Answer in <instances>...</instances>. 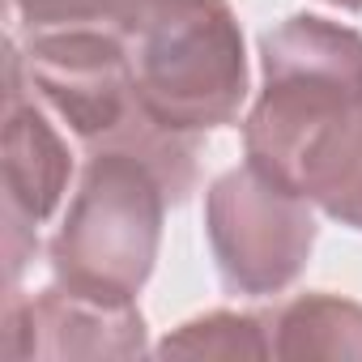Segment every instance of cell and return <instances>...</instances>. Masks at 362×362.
I'll list each match as a JSON object with an SVG mask.
<instances>
[{
    "label": "cell",
    "mask_w": 362,
    "mask_h": 362,
    "mask_svg": "<svg viewBox=\"0 0 362 362\" xmlns=\"http://www.w3.org/2000/svg\"><path fill=\"white\" fill-rule=\"evenodd\" d=\"M22 69L30 94L77 136L86 153H132L149 162L175 205L197 192L205 136L179 132L145 107L128 39L111 30L26 35Z\"/></svg>",
    "instance_id": "6da1fadb"
},
{
    "label": "cell",
    "mask_w": 362,
    "mask_h": 362,
    "mask_svg": "<svg viewBox=\"0 0 362 362\" xmlns=\"http://www.w3.org/2000/svg\"><path fill=\"white\" fill-rule=\"evenodd\" d=\"M170 205L149 162L132 153H86L69 209L47 243L52 277L77 294L136 303L153 277Z\"/></svg>",
    "instance_id": "7a4b0ae2"
},
{
    "label": "cell",
    "mask_w": 362,
    "mask_h": 362,
    "mask_svg": "<svg viewBox=\"0 0 362 362\" xmlns=\"http://www.w3.org/2000/svg\"><path fill=\"white\" fill-rule=\"evenodd\" d=\"M145 107L179 132H214L247 103V47L230 0H188L128 39Z\"/></svg>",
    "instance_id": "3957f363"
},
{
    "label": "cell",
    "mask_w": 362,
    "mask_h": 362,
    "mask_svg": "<svg viewBox=\"0 0 362 362\" xmlns=\"http://www.w3.org/2000/svg\"><path fill=\"white\" fill-rule=\"evenodd\" d=\"M205 239L226 294L273 298L303 277L315 252V205L243 162L205 192Z\"/></svg>",
    "instance_id": "277c9868"
},
{
    "label": "cell",
    "mask_w": 362,
    "mask_h": 362,
    "mask_svg": "<svg viewBox=\"0 0 362 362\" xmlns=\"http://www.w3.org/2000/svg\"><path fill=\"white\" fill-rule=\"evenodd\" d=\"M5 136H0V192H5V290H18L22 269L39 252V226L64 205L73 184V153L52 124V111L30 94L22 47L5 43Z\"/></svg>",
    "instance_id": "5b68a950"
},
{
    "label": "cell",
    "mask_w": 362,
    "mask_h": 362,
    "mask_svg": "<svg viewBox=\"0 0 362 362\" xmlns=\"http://www.w3.org/2000/svg\"><path fill=\"white\" fill-rule=\"evenodd\" d=\"M362 103V30L294 13L260 35V94L243 128H286Z\"/></svg>",
    "instance_id": "8992f818"
},
{
    "label": "cell",
    "mask_w": 362,
    "mask_h": 362,
    "mask_svg": "<svg viewBox=\"0 0 362 362\" xmlns=\"http://www.w3.org/2000/svg\"><path fill=\"white\" fill-rule=\"evenodd\" d=\"M0 354L9 362L141 358L149 354V328L136 303H107L52 281L39 294L5 290Z\"/></svg>",
    "instance_id": "52a82bcc"
},
{
    "label": "cell",
    "mask_w": 362,
    "mask_h": 362,
    "mask_svg": "<svg viewBox=\"0 0 362 362\" xmlns=\"http://www.w3.org/2000/svg\"><path fill=\"white\" fill-rule=\"evenodd\" d=\"M243 153L324 218L362 230V103L290 128H243Z\"/></svg>",
    "instance_id": "ba28073f"
},
{
    "label": "cell",
    "mask_w": 362,
    "mask_h": 362,
    "mask_svg": "<svg viewBox=\"0 0 362 362\" xmlns=\"http://www.w3.org/2000/svg\"><path fill=\"white\" fill-rule=\"evenodd\" d=\"M273 358H362V303L311 290L269 311Z\"/></svg>",
    "instance_id": "9c48e42d"
},
{
    "label": "cell",
    "mask_w": 362,
    "mask_h": 362,
    "mask_svg": "<svg viewBox=\"0 0 362 362\" xmlns=\"http://www.w3.org/2000/svg\"><path fill=\"white\" fill-rule=\"evenodd\" d=\"M162 358H273L269 311H205L158 345Z\"/></svg>",
    "instance_id": "30bf717a"
},
{
    "label": "cell",
    "mask_w": 362,
    "mask_h": 362,
    "mask_svg": "<svg viewBox=\"0 0 362 362\" xmlns=\"http://www.w3.org/2000/svg\"><path fill=\"white\" fill-rule=\"evenodd\" d=\"M26 35L43 30H107V0H9Z\"/></svg>",
    "instance_id": "8fae6325"
},
{
    "label": "cell",
    "mask_w": 362,
    "mask_h": 362,
    "mask_svg": "<svg viewBox=\"0 0 362 362\" xmlns=\"http://www.w3.org/2000/svg\"><path fill=\"white\" fill-rule=\"evenodd\" d=\"M324 5H337L345 13H362V0H324Z\"/></svg>",
    "instance_id": "7c38bea8"
}]
</instances>
